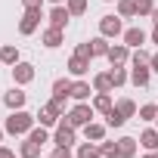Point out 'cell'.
Instances as JSON below:
<instances>
[{
    "instance_id": "cell-1",
    "label": "cell",
    "mask_w": 158,
    "mask_h": 158,
    "mask_svg": "<svg viewBox=\"0 0 158 158\" xmlns=\"http://www.w3.org/2000/svg\"><path fill=\"white\" fill-rule=\"evenodd\" d=\"M34 121H37V115H31V112H25V109H16V112H10V118H6V133H13V136H28V130L34 127Z\"/></svg>"
},
{
    "instance_id": "cell-2",
    "label": "cell",
    "mask_w": 158,
    "mask_h": 158,
    "mask_svg": "<svg viewBox=\"0 0 158 158\" xmlns=\"http://www.w3.org/2000/svg\"><path fill=\"white\" fill-rule=\"evenodd\" d=\"M93 115H96V109H93L90 102H77V106H74L68 115H62V118H65L71 127H84V124H90V121H93Z\"/></svg>"
},
{
    "instance_id": "cell-3",
    "label": "cell",
    "mask_w": 158,
    "mask_h": 158,
    "mask_svg": "<svg viewBox=\"0 0 158 158\" xmlns=\"http://www.w3.org/2000/svg\"><path fill=\"white\" fill-rule=\"evenodd\" d=\"M53 143L56 146H74L77 143V127H71L65 118L56 124V133H53Z\"/></svg>"
},
{
    "instance_id": "cell-4",
    "label": "cell",
    "mask_w": 158,
    "mask_h": 158,
    "mask_svg": "<svg viewBox=\"0 0 158 158\" xmlns=\"http://www.w3.org/2000/svg\"><path fill=\"white\" fill-rule=\"evenodd\" d=\"M99 34H102V37H121V34H124L121 16H118V13H115V16H102V19H99Z\"/></svg>"
},
{
    "instance_id": "cell-5",
    "label": "cell",
    "mask_w": 158,
    "mask_h": 158,
    "mask_svg": "<svg viewBox=\"0 0 158 158\" xmlns=\"http://www.w3.org/2000/svg\"><path fill=\"white\" fill-rule=\"evenodd\" d=\"M40 19H44V10H25V16L19 19V34H34L40 28Z\"/></svg>"
},
{
    "instance_id": "cell-6",
    "label": "cell",
    "mask_w": 158,
    "mask_h": 158,
    "mask_svg": "<svg viewBox=\"0 0 158 158\" xmlns=\"http://www.w3.org/2000/svg\"><path fill=\"white\" fill-rule=\"evenodd\" d=\"M34 74H37V71H34L31 62H16V65H13V81H16L19 87L31 84V81H34Z\"/></svg>"
},
{
    "instance_id": "cell-7",
    "label": "cell",
    "mask_w": 158,
    "mask_h": 158,
    "mask_svg": "<svg viewBox=\"0 0 158 158\" xmlns=\"http://www.w3.org/2000/svg\"><path fill=\"white\" fill-rule=\"evenodd\" d=\"M37 121H40L44 127H56V124L62 121V112L53 106V99H50L47 106H40V112H37Z\"/></svg>"
},
{
    "instance_id": "cell-8",
    "label": "cell",
    "mask_w": 158,
    "mask_h": 158,
    "mask_svg": "<svg viewBox=\"0 0 158 158\" xmlns=\"http://www.w3.org/2000/svg\"><path fill=\"white\" fill-rule=\"evenodd\" d=\"M106 59L112 62V68L127 65V62H130V47H127V44H115V47H109V56H106Z\"/></svg>"
},
{
    "instance_id": "cell-9",
    "label": "cell",
    "mask_w": 158,
    "mask_h": 158,
    "mask_svg": "<svg viewBox=\"0 0 158 158\" xmlns=\"http://www.w3.org/2000/svg\"><path fill=\"white\" fill-rule=\"evenodd\" d=\"M47 19H50V25H53V28H62V31H65V25H68L71 13H68V6H65V3H56V6L50 10V16H47Z\"/></svg>"
},
{
    "instance_id": "cell-10",
    "label": "cell",
    "mask_w": 158,
    "mask_h": 158,
    "mask_svg": "<svg viewBox=\"0 0 158 158\" xmlns=\"http://www.w3.org/2000/svg\"><path fill=\"white\" fill-rule=\"evenodd\" d=\"M3 102H6V109H10V112H16V109H25V102H28V93H25L19 84H16V87H13V90L3 96Z\"/></svg>"
},
{
    "instance_id": "cell-11",
    "label": "cell",
    "mask_w": 158,
    "mask_h": 158,
    "mask_svg": "<svg viewBox=\"0 0 158 158\" xmlns=\"http://www.w3.org/2000/svg\"><path fill=\"white\" fill-rule=\"evenodd\" d=\"M90 93H96L90 81H74V84H71V99H74V102H87Z\"/></svg>"
},
{
    "instance_id": "cell-12",
    "label": "cell",
    "mask_w": 158,
    "mask_h": 158,
    "mask_svg": "<svg viewBox=\"0 0 158 158\" xmlns=\"http://www.w3.org/2000/svg\"><path fill=\"white\" fill-rule=\"evenodd\" d=\"M149 77H152V68H149V65H133V68H130L133 87H149Z\"/></svg>"
},
{
    "instance_id": "cell-13",
    "label": "cell",
    "mask_w": 158,
    "mask_h": 158,
    "mask_svg": "<svg viewBox=\"0 0 158 158\" xmlns=\"http://www.w3.org/2000/svg\"><path fill=\"white\" fill-rule=\"evenodd\" d=\"M121 37H124V44H127L130 50H139V47L146 44V31H143V28H127Z\"/></svg>"
},
{
    "instance_id": "cell-14",
    "label": "cell",
    "mask_w": 158,
    "mask_h": 158,
    "mask_svg": "<svg viewBox=\"0 0 158 158\" xmlns=\"http://www.w3.org/2000/svg\"><path fill=\"white\" fill-rule=\"evenodd\" d=\"M106 127H109V124L90 121V124H84V136H87L90 143H102V139H106Z\"/></svg>"
},
{
    "instance_id": "cell-15",
    "label": "cell",
    "mask_w": 158,
    "mask_h": 158,
    "mask_svg": "<svg viewBox=\"0 0 158 158\" xmlns=\"http://www.w3.org/2000/svg\"><path fill=\"white\" fill-rule=\"evenodd\" d=\"M87 71H90V59H84V56H71V59H68V74L84 77Z\"/></svg>"
},
{
    "instance_id": "cell-16",
    "label": "cell",
    "mask_w": 158,
    "mask_h": 158,
    "mask_svg": "<svg viewBox=\"0 0 158 158\" xmlns=\"http://www.w3.org/2000/svg\"><path fill=\"white\" fill-rule=\"evenodd\" d=\"M93 90H96V93H112V90H115V81H112V71L93 74Z\"/></svg>"
},
{
    "instance_id": "cell-17",
    "label": "cell",
    "mask_w": 158,
    "mask_h": 158,
    "mask_svg": "<svg viewBox=\"0 0 158 158\" xmlns=\"http://www.w3.org/2000/svg\"><path fill=\"white\" fill-rule=\"evenodd\" d=\"M40 40H44V47L47 50H56V47H62V28H47L44 34H40Z\"/></svg>"
},
{
    "instance_id": "cell-18",
    "label": "cell",
    "mask_w": 158,
    "mask_h": 158,
    "mask_svg": "<svg viewBox=\"0 0 158 158\" xmlns=\"http://www.w3.org/2000/svg\"><path fill=\"white\" fill-rule=\"evenodd\" d=\"M139 146L149 149V152H158V127H149L139 133Z\"/></svg>"
},
{
    "instance_id": "cell-19",
    "label": "cell",
    "mask_w": 158,
    "mask_h": 158,
    "mask_svg": "<svg viewBox=\"0 0 158 158\" xmlns=\"http://www.w3.org/2000/svg\"><path fill=\"white\" fill-rule=\"evenodd\" d=\"M136 143H139V139H133V136H121V139H118V155H121V158H133V155H136Z\"/></svg>"
},
{
    "instance_id": "cell-20",
    "label": "cell",
    "mask_w": 158,
    "mask_h": 158,
    "mask_svg": "<svg viewBox=\"0 0 158 158\" xmlns=\"http://www.w3.org/2000/svg\"><path fill=\"white\" fill-rule=\"evenodd\" d=\"M71 84H74V81H68V77H56V81H53V96L68 99V96H71Z\"/></svg>"
},
{
    "instance_id": "cell-21",
    "label": "cell",
    "mask_w": 158,
    "mask_h": 158,
    "mask_svg": "<svg viewBox=\"0 0 158 158\" xmlns=\"http://www.w3.org/2000/svg\"><path fill=\"white\" fill-rule=\"evenodd\" d=\"M112 106H115V102H112V93H96V96H93V109H96L99 115H109Z\"/></svg>"
},
{
    "instance_id": "cell-22",
    "label": "cell",
    "mask_w": 158,
    "mask_h": 158,
    "mask_svg": "<svg viewBox=\"0 0 158 158\" xmlns=\"http://www.w3.org/2000/svg\"><path fill=\"white\" fill-rule=\"evenodd\" d=\"M40 143H34V139H25L22 146H19V158H40Z\"/></svg>"
},
{
    "instance_id": "cell-23",
    "label": "cell",
    "mask_w": 158,
    "mask_h": 158,
    "mask_svg": "<svg viewBox=\"0 0 158 158\" xmlns=\"http://www.w3.org/2000/svg\"><path fill=\"white\" fill-rule=\"evenodd\" d=\"M77 158H102L99 155V143H81V146H77Z\"/></svg>"
},
{
    "instance_id": "cell-24",
    "label": "cell",
    "mask_w": 158,
    "mask_h": 158,
    "mask_svg": "<svg viewBox=\"0 0 158 158\" xmlns=\"http://www.w3.org/2000/svg\"><path fill=\"white\" fill-rule=\"evenodd\" d=\"M0 59H3V65H10V68H13V65L19 62V50H16L13 44H6V47H0Z\"/></svg>"
},
{
    "instance_id": "cell-25",
    "label": "cell",
    "mask_w": 158,
    "mask_h": 158,
    "mask_svg": "<svg viewBox=\"0 0 158 158\" xmlns=\"http://www.w3.org/2000/svg\"><path fill=\"white\" fill-rule=\"evenodd\" d=\"M109 47H112V44H109V37H102V34L90 40V50H93V56H109Z\"/></svg>"
},
{
    "instance_id": "cell-26",
    "label": "cell",
    "mask_w": 158,
    "mask_h": 158,
    "mask_svg": "<svg viewBox=\"0 0 158 158\" xmlns=\"http://www.w3.org/2000/svg\"><path fill=\"white\" fill-rule=\"evenodd\" d=\"M115 109H118L124 118H133V115L139 112V109H136V102H133V99H127V96H124V99H118V102H115Z\"/></svg>"
},
{
    "instance_id": "cell-27",
    "label": "cell",
    "mask_w": 158,
    "mask_h": 158,
    "mask_svg": "<svg viewBox=\"0 0 158 158\" xmlns=\"http://www.w3.org/2000/svg\"><path fill=\"white\" fill-rule=\"evenodd\" d=\"M139 121H158V102H146V106H139Z\"/></svg>"
},
{
    "instance_id": "cell-28",
    "label": "cell",
    "mask_w": 158,
    "mask_h": 158,
    "mask_svg": "<svg viewBox=\"0 0 158 158\" xmlns=\"http://www.w3.org/2000/svg\"><path fill=\"white\" fill-rule=\"evenodd\" d=\"M115 3H118V16L121 19H133L136 16V3L133 0H115Z\"/></svg>"
},
{
    "instance_id": "cell-29",
    "label": "cell",
    "mask_w": 158,
    "mask_h": 158,
    "mask_svg": "<svg viewBox=\"0 0 158 158\" xmlns=\"http://www.w3.org/2000/svg\"><path fill=\"white\" fill-rule=\"evenodd\" d=\"M99 155H102V158H121V155H118V143L102 139V143H99Z\"/></svg>"
},
{
    "instance_id": "cell-30",
    "label": "cell",
    "mask_w": 158,
    "mask_h": 158,
    "mask_svg": "<svg viewBox=\"0 0 158 158\" xmlns=\"http://www.w3.org/2000/svg\"><path fill=\"white\" fill-rule=\"evenodd\" d=\"M28 139H34V143L44 146V143H50V133H47V127L40 124V127H31V130H28Z\"/></svg>"
},
{
    "instance_id": "cell-31",
    "label": "cell",
    "mask_w": 158,
    "mask_h": 158,
    "mask_svg": "<svg viewBox=\"0 0 158 158\" xmlns=\"http://www.w3.org/2000/svg\"><path fill=\"white\" fill-rule=\"evenodd\" d=\"M112 81H115V87H124V84L130 81V74H127V68H124V65L112 68Z\"/></svg>"
},
{
    "instance_id": "cell-32",
    "label": "cell",
    "mask_w": 158,
    "mask_h": 158,
    "mask_svg": "<svg viewBox=\"0 0 158 158\" xmlns=\"http://www.w3.org/2000/svg\"><path fill=\"white\" fill-rule=\"evenodd\" d=\"M65 6L71 16H84L87 13V0H65Z\"/></svg>"
},
{
    "instance_id": "cell-33",
    "label": "cell",
    "mask_w": 158,
    "mask_h": 158,
    "mask_svg": "<svg viewBox=\"0 0 158 158\" xmlns=\"http://www.w3.org/2000/svg\"><path fill=\"white\" fill-rule=\"evenodd\" d=\"M149 62H152V56H149V53H146L143 47L130 53V65H149Z\"/></svg>"
},
{
    "instance_id": "cell-34",
    "label": "cell",
    "mask_w": 158,
    "mask_h": 158,
    "mask_svg": "<svg viewBox=\"0 0 158 158\" xmlns=\"http://www.w3.org/2000/svg\"><path fill=\"white\" fill-rule=\"evenodd\" d=\"M124 121H127V118H124V115H121V112L112 106V112L106 115V124H109V127H124Z\"/></svg>"
},
{
    "instance_id": "cell-35",
    "label": "cell",
    "mask_w": 158,
    "mask_h": 158,
    "mask_svg": "<svg viewBox=\"0 0 158 158\" xmlns=\"http://www.w3.org/2000/svg\"><path fill=\"white\" fill-rule=\"evenodd\" d=\"M133 3H136V16H152V10H155L152 0H133Z\"/></svg>"
},
{
    "instance_id": "cell-36",
    "label": "cell",
    "mask_w": 158,
    "mask_h": 158,
    "mask_svg": "<svg viewBox=\"0 0 158 158\" xmlns=\"http://www.w3.org/2000/svg\"><path fill=\"white\" fill-rule=\"evenodd\" d=\"M74 56H84V59H93V50H90V44H77V47H74Z\"/></svg>"
},
{
    "instance_id": "cell-37",
    "label": "cell",
    "mask_w": 158,
    "mask_h": 158,
    "mask_svg": "<svg viewBox=\"0 0 158 158\" xmlns=\"http://www.w3.org/2000/svg\"><path fill=\"white\" fill-rule=\"evenodd\" d=\"M50 158H71V146H56Z\"/></svg>"
},
{
    "instance_id": "cell-38",
    "label": "cell",
    "mask_w": 158,
    "mask_h": 158,
    "mask_svg": "<svg viewBox=\"0 0 158 158\" xmlns=\"http://www.w3.org/2000/svg\"><path fill=\"white\" fill-rule=\"evenodd\" d=\"M25 10H44V0H22Z\"/></svg>"
},
{
    "instance_id": "cell-39",
    "label": "cell",
    "mask_w": 158,
    "mask_h": 158,
    "mask_svg": "<svg viewBox=\"0 0 158 158\" xmlns=\"http://www.w3.org/2000/svg\"><path fill=\"white\" fill-rule=\"evenodd\" d=\"M0 158H16V152H13V149H6V146H0Z\"/></svg>"
},
{
    "instance_id": "cell-40",
    "label": "cell",
    "mask_w": 158,
    "mask_h": 158,
    "mask_svg": "<svg viewBox=\"0 0 158 158\" xmlns=\"http://www.w3.org/2000/svg\"><path fill=\"white\" fill-rule=\"evenodd\" d=\"M149 68H152V71L158 74V53H152V62H149Z\"/></svg>"
},
{
    "instance_id": "cell-41",
    "label": "cell",
    "mask_w": 158,
    "mask_h": 158,
    "mask_svg": "<svg viewBox=\"0 0 158 158\" xmlns=\"http://www.w3.org/2000/svg\"><path fill=\"white\" fill-rule=\"evenodd\" d=\"M152 22H155V25H158V6H155V10H152Z\"/></svg>"
},
{
    "instance_id": "cell-42",
    "label": "cell",
    "mask_w": 158,
    "mask_h": 158,
    "mask_svg": "<svg viewBox=\"0 0 158 158\" xmlns=\"http://www.w3.org/2000/svg\"><path fill=\"white\" fill-rule=\"evenodd\" d=\"M152 44H158V25H155V31H152Z\"/></svg>"
},
{
    "instance_id": "cell-43",
    "label": "cell",
    "mask_w": 158,
    "mask_h": 158,
    "mask_svg": "<svg viewBox=\"0 0 158 158\" xmlns=\"http://www.w3.org/2000/svg\"><path fill=\"white\" fill-rule=\"evenodd\" d=\"M143 158H158V152H149V155H143Z\"/></svg>"
},
{
    "instance_id": "cell-44",
    "label": "cell",
    "mask_w": 158,
    "mask_h": 158,
    "mask_svg": "<svg viewBox=\"0 0 158 158\" xmlns=\"http://www.w3.org/2000/svg\"><path fill=\"white\" fill-rule=\"evenodd\" d=\"M50 3H53V6H56V3H65V0H50Z\"/></svg>"
},
{
    "instance_id": "cell-45",
    "label": "cell",
    "mask_w": 158,
    "mask_h": 158,
    "mask_svg": "<svg viewBox=\"0 0 158 158\" xmlns=\"http://www.w3.org/2000/svg\"><path fill=\"white\" fill-rule=\"evenodd\" d=\"M3 133H6V127H0V139H3Z\"/></svg>"
},
{
    "instance_id": "cell-46",
    "label": "cell",
    "mask_w": 158,
    "mask_h": 158,
    "mask_svg": "<svg viewBox=\"0 0 158 158\" xmlns=\"http://www.w3.org/2000/svg\"><path fill=\"white\" fill-rule=\"evenodd\" d=\"M106 3H115V0H106Z\"/></svg>"
},
{
    "instance_id": "cell-47",
    "label": "cell",
    "mask_w": 158,
    "mask_h": 158,
    "mask_svg": "<svg viewBox=\"0 0 158 158\" xmlns=\"http://www.w3.org/2000/svg\"><path fill=\"white\" fill-rule=\"evenodd\" d=\"M0 65H3V59H0Z\"/></svg>"
}]
</instances>
